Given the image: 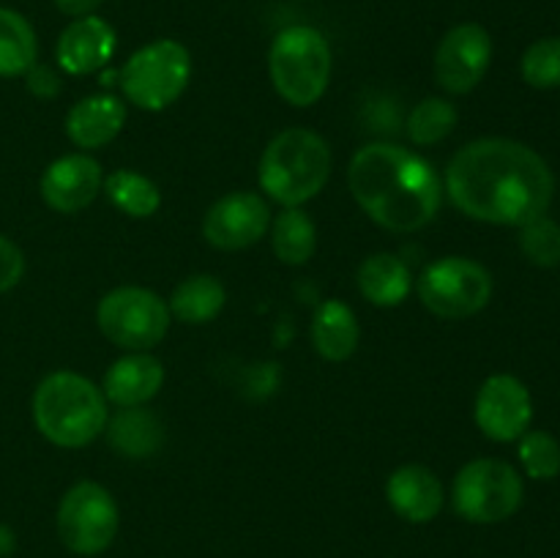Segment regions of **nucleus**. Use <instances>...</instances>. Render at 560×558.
Returning a JSON list of instances; mask_svg holds the SVG:
<instances>
[{
	"mask_svg": "<svg viewBox=\"0 0 560 558\" xmlns=\"http://www.w3.org/2000/svg\"><path fill=\"white\" fill-rule=\"evenodd\" d=\"M446 191L465 217L523 228L545 217L556 181L534 148L506 137H485L454 153L446 167Z\"/></svg>",
	"mask_w": 560,
	"mask_h": 558,
	"instance_id": "f257e3e1",
	"label": "nucleus"
},
{
	"mask_svg": "<svg viewBox=\"0 0 560 558\" xmlns=\"http://www.w3.org/2000/svg\"><path fill=\"white\" fill-rule=\"evenodd\" d=\"M348 186L361 211L392 233H416L435 219L443 186L435 167L419 153L392 142L355 151Z\"/></svg>",
	"mask_w": 560,
	"mask_h": 558,
	"instance_id": "f03ea898",
	"label": "nucleus"
},
{
	"mask_svg": "<svg viewBox=\"0 0 560 558\" xmlns=\"http://www.w3.org/2000/svg\"><path fill=\"white\" fill-rule=\"evenodd\" d=\"M107 419L102 388L77 372H52L33 392V421L38 432L60 449L93 443L104 432Z\"/></svg>",
	"mask_w": 560,
	"mask_h": 558,
	"instance_id": "7ed1b4c3",
	"label": "nucleus"
},
{
	"mask_svg": "<svg viewBox=\"0 0 560 558\" xmlns=\"http://www.w3.org/2000/svg\"><path fill=\"white\" fill-rule=\"evenodd\" d=\"M260 189L284 208H299L317 197L331 175V148L317 131L284 129L260 156Z\"/></svg>",
	"mask_w": 560,
	"mask_h": 558,
	"instance_id": "20e7f679",
	"label": "nucleus"
},
{
	"mask_svg": "<svg viewBox=\"0 0 560 558\" xmlns=\"http://www.w3.org/2000/svg\"><path fill=\"white\" fill-rule=\"evenodd\" d=\"M268 74L284 102L312 107L331 80V47L326 36L310 25L284 27L268 49Z\"/></svg>",
	"mask_w": 560,
	"mask_h": 558,
	"instance_id": "39448f33",
	"label": "nucleus"
},
{
	"mask_svg": "<svg viewBox=\"0 0 560 558\" xmlns=\"http://www.w3.org/2000/svg\"><path fill=\"white\" fill-rule=\"evenodd\" d=\"M191 77V55L175 38L145 44L126 60L120 71L124 96L135 107L159 113L180 98Z\"/></svg>",
	"mask_w": 560,
	"mask_h": 558,
	"instance_id": "423d86ee",
	"label": "nucleus"
},
{
	"mask_svg": "<svg viewBox=\"0 0 560 558\" xmlns=\"http://www.w3.org/2000/svg\"><path fill=\"white\" fill-rule=\"evenodd\" d=\"M525 496L523 479L503 460L481 457L463 465L454 479L452 501L463 520L479 525L503 523L520 509Z\"/></svg>",
	"mask_w": 560,
	"mask_h": 558,
	"instance_id": "0eeeda50",
	"label": "nucleus"
},
{
	"mask_svg": "<svg viewBox=\"0 0 560 558\" xmlns=\"http://www.w3.org/2000/svg\"><path fill=\"white\" fill-rule=\"evenodd\" d=\"M98 332L124 350H151L170 328V306L148 288H115L96 306Z\"/></svg>",
	"mask_w": 560,
	"mask_h": 558,
	"instance_id": "6e6552de",
	"label": "nucleus"
},
{
	"mask_svg": "<svg viewBox=\"0 0 560 558\" xmlns=\"http://www.w3.org/2000/svg\"><path fill=\"white\" fill-rule=\"evenodd\" d=\"M58 536L77 556H98L115 542L120 525L113 492L98 481H77L58 503Z\"/></svg>",
	"mask_w": 560,
	"mask_h": 558,
	"instance_id": "1a4fd4ad",
	"label": "nucleus"
},
{
	"mask_svg": "<svg viewBox=\"0 0 560 558\" xmlns=\"http://www.w3.org/2000/svg\"><path fill=\"white\" fill-rule=\"evenodd\" d=\"M419 299L432 315L465 321L492 299V277L470 257H441L419 277Z\"/></svg>",
	"mask_w": 560,
	"mask_h": 558,
	"instance_id": "9d476101",
	"label": "nucleus"
},
{
	"mask_svg": "<svg viewBox=\"0 0 560 558\" xmlns=\"http://www.w3.org/2000/svg\"><path fill=\"white\" fill-rule=\"evenodd\" d=\"M492 63V38L476 22H463L441 38L435 53V80L446 93H470Z\"/></svg>",
	"mask_w": 560,
	"mask_h": 558,
	"instance_id": "9b49d317",
	"label": "nucleus"
},
{
	"mask_svg": "<svg viewBox=\"0 0 560 558\" xmlns=\"http://www.w3.org/2000/svg\"><path fill=\"white\" fill-rule=\"evenodd\" d=\"M271 228V208L257 191H230L219 197L202 219V235L224 252L257 244Z\"/></svg>",
	"mask_w": 560,
	"mask_h": 558,
	"instance_id": "f8f14e48",
	"label": "nucleus"
},
{
	"mask_svg": "<svg viewBox=\"0 0 560 558\" xmlns=\"http://www.w3.org/2000/svg\"><path fill=\"white\" fill-rule=\"evenodd\" d=\"M476 425L490 441H520L534 419V403L525 383L514 375H492L476 394Z\"/></svg>",
	"mask_w": 560,
	"mask_h": 558,
	"instance_id": "ddd939ff",
	"label": "nucleus"
},
{
	"mask_svg": "<svg viewBox=\"0 0 560 558\" xmlns=\"http://www.w3.org/2000/svg\"><path fill=\"white\" fill-rule=\"evenodd\" d=\"M104 186V170L88 153H66L44 170L38 189L58 213H77L91 206Z\"/></svg>",
	"mask_w": 560,
	"mask_h": 558,
	"instance_id": "4468645a",
	"label": "nucleus"
},
{
	"mask_svg": "<svg viewBox=\"0 0 560 558\" xmlns=\"http://www.w3.org/2000/svg\"><path fill=\"white\" fill-rule=\"evenodd\" d=\"M115 44H118V36H115L113 25L102 16L91 14L74 20L60 33L55 55H58V63L66 74H93L102 66H107V60L115 53Z\"/></svg>",
	"mask_w": 560,
	"mask_h": 558,
	"instance_id": "2eb2a0df",
	"label": "nucleus"
},
{
	"mask_svg": "<svg viewBox=\"0 0 560 558\" xmlns=\"http://www.w3.org/2000/svg\"><path fill=\"white\" fill-rule=\"evenodd\" d=\"M162 383V361L145 350H135V353L113 361V367L104 372L102 394L118 408H137V405H145L148 399L156 397Z\"/></svg>",
	"mask_w": 560,
	"mask_h": 558,
	"instance_id": "dca6fc26",
	"label": "nucleus"
},
{
	"mask_svg": "<svg viewBox=\"0 0 560 558\" xmlns=\"http://www.w3.org/2000/svg\"><path fill=\"white\" fill-rule=\"evenodd\" d=\"M386 498L408 523H430L443 509V485L427 465H402L388 476Z\"/></svg>",
	"mask_w": 560,
	"mask_h": 558,
	"instance_id": "f3484780",
	"label": "nucleus"
},
{
	"mask_svg": "<svg viewBox=\"0 0 560 558\" xmlns=\"http://www.w3.org/2000/svg\"><path fill=\"white\" fill-rule=\"evenodd\" d=\"M126 124V104L109 93L77 102L66 115V135L82 151H96L113 142Z\"/></svg>",
	"mask_w": 560,
	"mask_h": 558,
	"instance_id": "a211bd4d",
	"label": "nucleus"
},
{
	"mask_svg": "<svg viewBox=\"0 0 560 558\" xmlns=\"http://www.w3.org/2000/svg\"><path fill=\"white\" fill-rule=\"evenodd\" d=\"M361 339L359 317L345 301H323L312 317V342L326 361H345L355 353Z\"/></svg>",
	"mask_w": 560,
	"mask_h": 558,
	"instance_id": "6ab92c4d",
	"label": "nucleus"
},
{
	"mask_svg": "<svg viewBox=\"0 0 560 558\" xmlns=\"http://www.w3.org/2000/svg\"><path fill=\"white\" fill-rule=\"evenodd\" d=\"M361 295L375 306H399L410 293V268L405 266L402 257L388 255V252H377L370 255L359 266L355 274Z\"/></svg>",
	"mask_w": 560,
	"mask_h": 558,
	"instance_id": "aec40b11",
	"label": "nucleus"
},
{
	"mask_svg": "<svg viewBox=\"0 0 560 558\" xmlns=\"http://www.w3.org/2000/svg\"><path fill=\"white\" fill-rule=\"evenodd\" d=\"M104 427H107L109 446L131 460L151 457L164 443L162 421L156 419V414L142 408V405H137V408H120L113 419H107Z\"/></svg>",
	"mask_w": 560,
	"mask_h": 558,
	"instance_id": "412c9836",
	"label": "nucleus"
},
{
	"mask_svg": "<svg viewBox=\"0 0 560 558\" xmlns=\"http://www.w3.org/2000/svg\"><path fill=\"white\" fill-rule=\"evenodd\" d=\"M224 284L219 282L211 274H195V277H186L178 288L170 295V315L178 317L180 323H189V326H202V323H211L219 312L224 310Z\"/></svg>",
	"mask_w": 560,
	"mask_h": 558,
	"instance_id": "4be33fe9",
	"label": "nucleus"
},
{
	"mask_svg": "<svg viewBox=\"0 0 560 558\" xmlns=\"http://www.w3.org/2000/svg\"><path fill=\"white\" fill-rule=\"evenodd\" d=\"M104 195L118 208L120 213L131 219H148L162 206V191L148 175L135 170H115L104 178Z\"/></svg>",
	"mask_w": 560,
	"mask_h": 558,
	"instance_id": "5701e85b",
	"label": "nucleus"
},
{
	"mask_svg": "<svg viewBox=\"0 0 560 558\" xmlns=\"http://www.w3.org/2000/svg\"><path fill=\"white\" fill-rule=\"evenodd\" d=\"M273 255L288 266H304L317 249V228L301 208H284L271 222Z\"/></svg>",
	"mask_w": 560,
	"mask_h": 558,
	"instance_id": "b1692460",
	"label": "nucleus"
},
{
	"mask_svg": "<svg viewBox=\"0 0 560 558\" xmlns=\"http://www.w3.org/2000/svg\"><path fill=\"white\" fill-rule=\"evenodd\" d=\"M38 42L31 22L14 9L0 5V77H20L36 63Z\"/></svg>",
	"mask_w": 560,
	"mask_h": 558,
	"instance_id": "393cba45",
	"label": "nucleus"
},
{
	"mask_svg": "<svg viewBox=\"0 0 560 558\" xmlns=\"http://www.w3.org/2000/svg\"><path fill=\"white\" fill-rule=\"evenodd\" d=\"M457 126V109L446 98H421L408 118V137L416 146H435V142L446 140L452 129Z\"/></svg>",
	"mask_w": 560,
	"mask_h": 558,
	"instance_id": "a878e982",
	"label": "nucleus"
},
{
	"mask_svg": "<svg viewBox=\"0 0 560 558\" xmlns=\"http://www.w3.org/2000/svg\"><path fill=\"white\" fill-rule=\"evenodd\" d=\"M520 463L530 479H556L560 474V443L545 430L523 432L520 435Z\"/></svg>",
	"mask_w": 560,
	"mask_h": 558,
	"instance_id": "bb28decb",
	"label": "nucleus"
},
{
	"mask_svg": "<svg viewBox=\"0 0 560 558\" xmlns=\"http://www.w3.org/2000/svg\"><path fill=\"white\" fill-rule=\"evenodd\" d=\"M523 80L530 88L539 91H550V88H560V36L539 38L530 44L523 55Z\"/></svg>",
	"mask_w": 560,
	"mask_h": 558,
	"instance_id": "cd10ccee",
	"label": "nucleus"
},
{
	"mask_svg": "<svg viewBox=\"0 0 560 558\" xmlns=\"http://www.w3.org/2000/svg\"><path fill=\"white\" fill-rule=\"evenodd\" d=\"M520 249L534 266L552 268L560 263V224L547 217H536L534 222L523 224L520 233Z\"/></svg>",
	"mask_w": 560,
	"mask_h": 558,
	"instance_id": "c85d7f7f",
	"label": "nucleus"
},
{
	"mask_svg": "<svg viewBox=\"0 0 560 558\" xmlns=\"http://www.w3.org/2000/svg\"><path fill=\"white\" fill-rule=\"evenodd\" d=\"M25 274V257L11 239L0 235V293L14 288Z\"/></svg>",
	"mask_w": 560,
	"mask_h": 558,
	"instance_id": "c756f323",
	"label": "nucleus"
},
{
	"mask_svg": "<svg viewBox=\"0 0 560 558\" xmlns=\"http://www.w3.org/2000/svg\"><path fill=\"white\" fill-rule=\"evenodd\" d=\"M27 88L31 93H36L38 98H52L55 93L60 91V80L55 77V71L49 66L33 63L31 71H27Z\"/></svg>",
	"mask_w": 560,
	"mask_h": 558,
	"instance_id": "7c9ffc66",
	"label": "nucleus"
},
{
	"mask_svg": "<svg viewBox=\"0 0 560 558\" xmlns=\"http://www.w3.org/2000/svg\"><path fill=\"white\" fill-rule=\"evenodd\" d=\"M102 3L104 0H55L58 11L74 16V20H80V16H91Z\"/></svg>",
	"mask_w": 560,
	"mask_h": 558,
	"instance_id": "2f4dec72",
	"label": "nucleus"
},
{
	"mask_svg": "<svg viewBox=\"0 0 560 558\" xmlns=\"http://www.w3.org/2000/svg\"><path fill=\"white\" fill-rule=\"evenodd\" d=\"M14 547H16V536H14V531H11L9 525L0 523V558L11 556V553H14Z\"/></svg>",
	"mask_w": 560,
	"mask_h": 558,
	"instance_id": "473e14b6",
	"label": "nucleus"
}]
</instances>
